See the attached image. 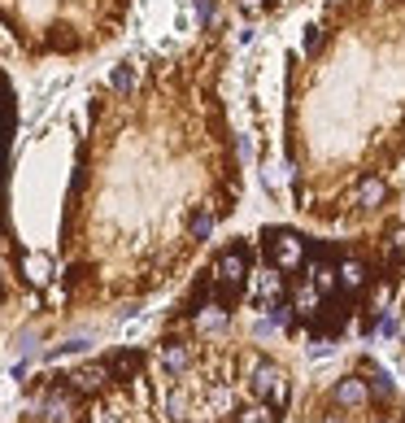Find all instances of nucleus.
Listing matches in <instances>:
<instances>
[{
    "label": "nucleus",
    "mask_w": 405,
    "mask_h": 423,
    "mask_svg": "<svg viewBox=\"0 0 405 423\" xmlns=\"http://www.w3.org/2000/svg\"><path fill=\"white\" fill-rule=\"evenodd\" d=\"M140 0H0V61L22 70L87 61L114 48Z\"/></svg>",
    "instance_id": "39448f33"
},
{
    "label": "nucleus",
    "mask_w": 405,
    "mask_h": 423,
    "mask_svg": "<svg viewBox=\"0 0 405 423\" xmlns=\"http://www.w3.org/2000/svg\"><path fill=\"white\" fill-rule=\"evenodd\" d=\"M231 22L140 48L83 92L44 270L22 284V328L66 332L174 292L244 205L226 101Z\"/></svg>",
    "instance_id": "f257e3e1"
},
{
    "label": "nucleus",
    "mask_w": 405,
    "mask_h": 423,
    "mask_svg": "<svg viewBox=\"0 0 405 423\" xmlns=\"http://www.w3.org/2000/svg\"><path fill=\"white\" fill-rule=\"evenodd\" d=\"M288 210L353 232L405 201V0H322L284 53Z\"/></svg>",
    "instance_id": "f03ea898"
},
{
    "label": "nucleus",
    "mask_w": 405,
    "mask_h": 423,
    "mask_svg": "<svg viewBox=\"0 0 405 423\" xmlns=\"http://www.w3.org/2000/svg\"><path fill=\"white\" fill-rule=\"evenodd\" d=\"M397 302H401V336H397V350H401V362H405V288H401V297H397Z\"/></svg>",
    "instance_id": "1a4fd4ad"
},
{
    "label": "nucleus",
    "mask_w": 405,
    "mask_h": 423,
    "mask_svg": "<svg viewBox=\"0 0 405 423\" xmlns=\"http://www.w3.org/2000/svg\"><path fill=\"white\" fill-rule=\"evenodd\" d=\"M18 131H22V101L9 66L0 61V270L13 280L22 262V227L13 210V179H18Z\"/></svg>",
    "instance_id": "0eeeda50"
},
{
    "label": "nucleus",
    "mask_w": 405,
    "mask_h": 423,
    "mask_svg": "<svg viewBox=\"0 0 405 423\" xmlns=\"http://www.w3.org/2000/svg\"><path fill=\"white\" fill-rule=\"evenodd\" d=\"M288 423H405V384L384 358L358 350L296 388Z\"/></svg>",
    "instance_id": "423d86ee"
},
{
    "label": "nucleus",
    "mask_w": 405,
    "mask_h": 423,
    "mask_svg": "<svg viewBox=\"0 0 405 423\" xmlns=\"http://www.w3.org/2000/svg\"><path fill=\"white\" fill-rule=\"evenodd\" d=\"M210 5L226 22H240V27H270V22H284L310 0H210Z\"/></svg>",
    "instance_id": "6e6552de"
},
{
    "label": "nucleus",
    "mask_w": 405,
    "mask_h": 423,
    "mask_svg": "<svg viewBox=\"0 0 405 423\" xmlns=\"http://www.w3.org/2000/svg\"><path fill=\"white\" fill-rule=\"evenodd\" d=\"M296 362L174 288L153 332L18 384L13 423H288Z\"/></svg>",
    "instance_id": "7ed1b4c3"
},
{
    "label": "nucleus",
    "mask_w": 405,
    "mask_h": 423,
    "mask_svg": "<svg viewBox=\"0 0 405 423\" xmlns=\"http://www.w3.org/2000/svg\"><path fill=\"white\" fill-rule=\"evenodd\" d=\"M270 345L370 340L405 288V201L353 232L262 222L214 240L179 284Z\"/></svg>",
    "instance_id": "20e7f679"
}]
</instances>
